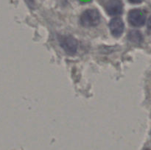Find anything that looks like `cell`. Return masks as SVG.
<instances>
[{"instance_id":"3","label":"cell","mask_w":151,"mask_h":150,"mask_svg":"<svg viewBox=\"0 0 151 150\" xmlns=\"http://www.w3.org/2000/svg\"><path fill=\"white\" fill-rule=\"evenodd\" d=\"M59 42L60 46L67 54L72 55L76 53L78 50V43L74 37L71 35H64L60 38Z\"/></svg>"},{"instance_id":"7","label":"cell","mask_w":151,"mask_h":150,"mask_svg":"<svg viewBox=\"0 0 151 150\" xmlns=\"http://www.w3.org/2000/svg\"><path fill=\"white\" fill-rule=\"evenodd\" d=\"M130 3L131 4H140L143 1V0H128Z\"/></svg>"},{"instance_id":"6","label":"cell","mask_w":151,"mask_h":150,"mask_svg":"<svg viewBox=\"0 0 151 150\" xmlns=\"http://www.w3.org/2000/svg\"><path fill=\"white\" fill-rule=\"evenodd\" d=\"M130 41L135 44H139L143 41V36L141 32L138 30H132L128 35Z\"/></svg>"},{"instance_id":"4","label":"cell","mask_w":151,"mask_h":150,"mask_svg":"<svg viewBox=\"0 0 151 150\" xmlns=\"http://www.w3.org/2000/svg\"><path fill=\"white\" fill-rule=\"evenodd\" d=\"M104 7L110 16H119L123 11V3L122 0H106Z\"/></svg>"},{"instance_id":"5","label":"cell","mask_w":151,"mask_h":150,"mask_svg":"<svg viewBox=\"0 0 151 150\" xmlns=\"http://www.w3.org/2000/svg\"><path fill=\"white\" fill-rule=\"evenodd\" d=\"M109 28H110L111 33L112 34V35L116 38H119L123 33L125 24L122 19L116 17L111 20L109 23Z\"/></svg>"},{"instance_id":"8","label":"cell","mask_w":151,"mask_h":150,"mask_svg":"<svg viewBox=\"0 0 151 150\" xmlns=\"http://www.w3.org/2000/svg\"><path fill=\"white\" fill-rule=\"evenodd\" d=\"M147 26L150 29H151V16L149 17L148 20H147Z\"/></svg>"},{"instance_id":"2","label":"cell","mask_w":151,"mask_h":150,"mask_svg":"<svg viewBox=\"0 0 151 150\" xmlns=\"http://www.w3.org/2000/svg\"><path fill=\"white\" fill-rule=\"evenodd\" d=\"M128 20L132 26H142L146 22V14L141 9H133L128 13Z\"/></svg>"},{"instance_id":"1","label":"cell","mask_w":151,"mask_h":150,"mask_svg":"<svg viewBox=\"0 0 151 150\" xmlns=\"http://www.w3.org/2000/svg\"><path fill=\"white\" fill-rule=\"evenodd\" d=\"M80 22L86 27L97 26L100 22V13L96 9H88L81 14Z\"/></svg>"}]
</instances>
